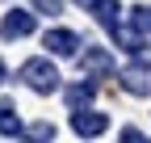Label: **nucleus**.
I'll list each match as a JSON object with an SVG mask.
<instances>
[{"instance_id":"f257e3e1","label":"nucleus","mask_w":151,"mask_h":143,"mask_svg":"<svg viewBox=\"0 0 151 143\" xmlns=\"http://www.w3.org/2000/svg\"><path fill=\"white\" fill-rule=\"evenodd\" d=\"M21 80L34 88V93H55V88H59V72H55V63L50 59H25L21 63Z\"/></svg>"},{"instance_id":"f03ea898","label":"nucleus","mask_w":151,"mask_h":143,"mask_svg":"<svg viewBox=\"0 0 151 143\" xmlns=\"http://www.w3.org/2000/svg\"><path fill=\"white\" fill-rule=\"evenodd\" d=\"M71 131L80 139H97V135L109 131V114H101V110H76L71 114Z\"/></svg>"},{"instance_id":"7ed1b4c3","label":"nucleus","mask_w":151,"mask_h":143,"mask_svg":"<svg viewBox=\"0 0 151 143\" xmlns=\"http://www.w3.org/2000/svg\"><path fill=\"white\" fill-rule=\"evenodd\" d=\"M34 25H38V17L29 9H9L4 21H0V34L4 38H25V34H34Z\"/></svg>"},{"instance_id":"20e7f679","label":"nucleus","mask_w":151,"mask_h":143,"mask_svg":"<svg viewBox=\"0 0 151 143\" xmlns=\"http://www.w3.org/2000/svg\"><path fill=\"white\" fill-rule=\"evenodd\" d=\"M42 46L50 51V55H76V51H80V34H71V30H46Z\"/></svg>"},{"instance_id":"39448f33","label":"nucleus","mask_w":151,"mask_h":143,"mask_svg":"<svg viewBox=\"0 0 151 143\" xmlns=\"http://www.w3.org/2000/svg\"><path fill=\"white\" fill-rule=\"evenodd\" d=\"M122 88H126V93H134V97H147V93H151V72L139 67V63L126 67V72H122Z\"/></svg>"},{"instance_id":"423d86ee","label":"nucleus","mask_w":151,"mask_h":143,"mask_svg":"<svg viewBox=\"0 0 151 143\" xmlns=\"http://www.w3.org/2000/svg\"><path fill=\"white\" fill-rule=\"evenodd\" d=\"M92 97H97V80H80V84H71V88H67V105H71V114L84 110Z\"/></svg>"},{"instance_id":"0eeeda50","label":"nucleus","mask_w":151,"mask_h":143,"mask_svg":"<svg viewBox=\"0 0 151 143\" xmlns=\"http://www.w3.org/2000/svg\"><path fill=\"white\" fill-rule=\"evenodd\" d=\"M80 63H84L88 72H105V76L113 72V59H109V51H101V46H88L84 55H80Z\"/></svg>"},{"instance_id":"6e6552de","label":"nucleus","mask_w":151,"mask_h":143,"mask_svg":"<svg viewBox=\"0 0 151 143\" xmlns=\"http://www.w3.org/2000/svg\"><path fill=\"white\" fill-rule=\"evenodd\" d=\"M0 135H21V118H17V105L13 101H0Z\"/></svg>"},{"instance_id":"1a4fd4ad","label":"nucleus","mask_w":151,"mask_h":143,"mask_svg":"<svg viewBox=\"0 0 151 143\" xmlns=\"http://www.w3.org/2000/svg\"><path fill=\"white\" fill-rule=\"evenodd\" d=\"M21 143H55V126H50V122H34V126H21Z\"/></svg>"},{"instance_id":"9d476101","label":"nucleus","mask_w":151,"mask_h":143,"mask_svg":"<svg viewBox=\"0 0 151 143\" xmlns=\"http://www.w3.org/2000/svg\"><path fill=\"white\" fill-rule=\"evenodd\" d=\"M118 0H97V4H92V17H97L101 25H109V30H118Z\"/></svg>"},{"instance_id":"9b49d317","label":"nucleus","mask_w":151,"mask_h":143,"mask_svg":"<svg viewBox=\"0 0 151 143\" xmlns=\"http://www.w3.org/2000/svg\"><path fill=\"white\" fill-rule=\"evenodd\" d=\"M113 42H118L122 51H130V55H147V46H143V38H139V34H130V30H113Z\"/></svg>"},{"instance_id":"f8f14e48","label":"nucleus","mask_w":151,"mask_h":143,"mask_svg":"<svg viewBox=\"0 0 151 143\" xmlns=\"http://www.w3.org/2000/svg\"><path fill=\"white\" fill-rule=\"evenodd\" d=\"M130 30L139 34H151V4H139V9H130Z\"/></svg>"},{"instance_id":"ddd939ff","label":"nucleus","mask_w":151,"mask_h":143,"mask_svg":"<svg viewBox=\"0 0 151 143\" xmlns=\"http://www.w3.org/2000/svg\"><path fill=\"white\" fill-rule=\"evenodd\" d=\"M118 143H151V139H147V135H143L139 126H126V131L118 135Z\"/></svg>"},{"instance_id":"4468645a","label":"nucleus","mask_w":151,"mask_h":143,"mask_svg":"<svg viewBox=\"0 0 151 143\" xmlns=\"http://www.w3.org/2000/svg\"><path fill=\"white\" fill-rule=\"evenodd\" d=\"M34 9L46 13V17H55V13H63V0H34Z\"/></svg>"},{"instance_id":"2eb2a0df","label":"nucleus","mask_w":151,"mask_h":143,"mask_svg":"<svg viewBox=\"0 0 151 143\" xmlns=\"http://www.w3.org/2000/svg\"><path fill=\"white\" fill-rule=\"evenodd\" d=\"M76 4H84V9H92V4H97V0H76Z\"/></svg>"},{"instance_id":"dca6fc26","label":"nucleus","mask_w":151,"mask_h":143,"mask_svg":"<svg viewBox=\"0 0 151 143\" xmlns=\"http://www.w3.org/2000/svg\"><path fill=\"white\" fill-rule=\"evenodd\" d=\"M0 80H4V63H0Z\"/></svg>"}]
</instances>
